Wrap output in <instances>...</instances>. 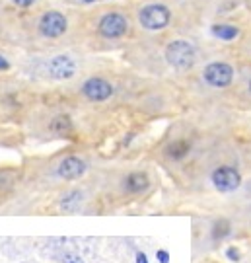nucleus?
Here are the masks:
<instances>
[{
    "instance_id": "1",
    "label": "nucleus",
    "mask_w": 251,
    "mask_h": 263,
    "mask_svg": "<svg viewBox=\"0 0 251 263\" xmlns=\"http://www.w3.org/2000/svg\"><path fill=\"white\" fill-rule=\"evenodd\" d=\"M166 61L179 70L191 68L197 61V51L185 39H175L166 47Z\"/></svg>"
},
{
    "instance_id": "2",
    "label": "nucleus",
    "mask_w": 251,
    "mask_h": 263,
    "mask_svg": "<svg viewBox=\"0 0 251 263\" xmlns=\"http://www.w3.org/2000/svg\"><path fill=\"white\" fill-rule=\"evenodd\" d=\"M170 20H172V12L164 4H148L139 14V22L142 24V28L152 30V32L164 30L170 24Z\"/></svg>"
},
{
    "instance_id": "3",
    "label": "nucleus",
    "mask_w": 251,
    "mask_h": 263,
    "mask_svg": "<svg viewBox=\"0 0 251 263\" xmlns=\"http://www.w3.org/2000/svg\"><path fill=\"white\" fill-rule=\"evenodd\" d=\"M97 30H99V33H101L103 37H107V39H119V37H123L127 33V30H129V22H127V18L123 16V14L109 12V14H105V16L99 20Z\"/></svg>"
},
{
    "instance_id": "4",
    "label": "nucleus",
    "mask_w": 251,
    "mask_h": 263,
    "mask_svg": "<svg viewBox=\"0 0 251 263\" xmlns=\"http://www.w3.org/2000/svg\"><path fill=\"white\" fill-rule=\"evenodd\" d=\"M204 80L214 88H226L234 80V68L228 63H210L203 72Z\"/></svg>"
},
{
    "instance_id": "5",
    "label": "nucleus",
    "mask_w": 251,
    "mask_h": 263,
    "mask_svg": "<svg viewBox=\"0 0 251 263\" xmlns=\"http://www.w3.org/2000/svg\"><path fill=\"white\" fill-rule=\"evenodd\" d=\"M68 28V22L64 14L57 12V10H51V12H45L41 20H39V33L45 35V37H51V39H57L61 37Z\"/></svg>"
},
{
    "instance_id": "6",
    "label": "nucleus",
    "mask_w": 251,
    "mask_h": 263,
    "mask_svg": "<svg viewBox=\"0 0 251 263\" xmlns=\"http://www.w3.org/2000/svg\"><path fill=\"white\" fill-rule=\"evenodd\" d=\"M210 180L214 183V187L220 191H234L241 185V176L239 172L232 166H220L212 172Z\"/></svg>"
},
{
    "instance_id": "7",
    "label": "nucleus",
    "mask_w": 251,
    "mask_h": 263,
    "mask_svg": "<svg viewBox=\"0 0 251 263\" xmlns=\"http://www.w3.org/2000/svg\"><path fill=\"white\" fill-rule=\"evenodd\" d=\"M47 70H49V76L55 78V80H68V78H72L74 72H76V63H74V59L68 57V55H57V57H53V59L49 61Z\"/></svg>"
},
{
    "instance_id": "8",
    "label": "nucleus",
    "mask_w": 251,
    "mask_h": 263,
    "mask_svg": "<svg viewBox=\"0 0 251 263\" xmlns=\"http://www.w3.org/2000/svg\"><path fill=\"white\" fill-rule=\"evenodd\" d=\"M82 94L90 101H105L113 96V86L103 78H90L82 86Z\"/></svg>"
},
{
    "instance_id": "9",
    "label": "nucleus",
    "mask_w": 251,
    "mask_h": 263,
    "mask_svg": "<svg viewBox=\"0 0 251 263\" xmlns=\"http://www.w3.org/2000/svg\"><path fill=\"white\" fill-rule=\"evenodd\" d=\"M57 172L63 180H78L86 174V162L78 156H68L59 164Z\"/></svg>"
},
{
    "instance_id": "10",
    "label": "nucleus",
    "mask_w": 251,
    "mask_h": 263,
    "mask_svg": "<svg viewBox=\"0 0 251 263\" xmlns=\"http://www.w3.org/2000/svg\"><path fill=\"white\" fill-rule=\"evenodd\" d=\"M148 185H150V180L144 172H133L125 180V187L129 193H142L148 189Z\"/></svg>"
},
{
    "instance_id": "11",
    "label": "nucleus",
    "mask_w": 251,
    "mask_h": 263,
    "mask_svg": "<svg viewBox=\"0 0 251 263\" xmlns=\"http://www.w3.org/2000/svg\"><path fill=\"white\" fill-rule=\"evenodd\" d=\"M212 35L218 37V39H224V41H232L239 35V30L235 26H228V24H216L212 26Z\"/></svg>"
},
{
    "instance_id": "12",
    "label": "nucleus",
    "mask_w": 251,
    "mask_h": 263,
    "mask_svg": "<svg viewBox=\"0 0 251 263\" xmlns=\"http://www.w3.org/2000/svg\"><path fill=\"white\" fill-rule=\"evenodd\" d=\"M51 131L61 135V137H66L72 133V121L68 115H59L51 121Z\"/></svg>"
},
{
    "instance_id": "13",
    "label": "nucleus",
    "mask_w": 251,
    "mask_h": 263,
    "mask_svg": "<svg viewBox=\"0 0 251 263\" xmlns=\"http://www.w3.org/2000/svg\"><path fill=\"white\" fill-rule=\"evenodd\" d=\"M191 150V145H189L187 141H175L172 143L170 147H168V156L173 158V160H181V158H185L187 156V152Z\"/></svg>"
},
{
    "instance_id": "14",
    "label": "nucleus",
    "mask_w": 251,
    "mask_h": 263,
    "mask_svg": "<svg viewBox=\"0 0 251 263\" xmlns=\"http://www.w3.org/2000/svg\"><path fill=\"white\" fill-rule=\"evenodd\" d=\"M80 203H82V193H80V191H68V193L61 199V207H63L64 211H68V213L76 211L80 207Z\"/></svg>"
},
{
    "instance_id": "15",
    "label": "nucleus",
    "mask_w": 251,
    "mask_h": 263,
    "mask_svg": "<svg viewBox=\"0 0 251 263\" xmlns=\"http://www.w3.org/2000/svg\"><path fill=\"white\" fill-rule=\"evenodd\" d=\"M230 222L226 220V218H220L214 222V226H212V238L214 240H222V238H226L228 234H230Z\"/></svg>"
},
{
    "instance_id": "16",
    "label": "nucleus",
    "mask_w": 251,
    "mask_h": 263,
    "mask_svg": "<svg viewBox=\"0 0 251 263\" xmlns=\"http://www.w3.org/2000/svg\"><path fill=\"white\" fill-rule=\"evenodd\" d=\"M63 263H84V259L80 257L78 253H72V251H68V253H64V255H63Z\"/></svg>"
},
{
    "instance_id": "17",
    "label": "nucleus",
    "mask_w": 251,
    "mask_h": 263,
    "mask_svg": "<svg viewBox=\"0 0 251 263\" xmlns=\"http://www.w3.org/2000/svg\"><path fill=\"white\" fill-rule=\"evenodd\" d=\"M226 255H228V259H230V261H234V263H237L239 259H241V253H239L235 247H228Z\"/></svg>"
},
{
    "instance_id": "18",
    "label": "nucleus",
    "mask_w": 251,
    "mask_h": 263,
    "mask_svg": "<svg viewBox=\"0 0 251 263\" xmlns=\"http://www.w3.org/2000/svg\"><path fill=\"white\" fill-rule=\"evenodd\" d=\"M156 257L160 263H170V253L166 249H158L156 251Z\"/></svg>"
},
{
    "instance_id": "19",
    "label": "nucleus",
    "mask_w": 251,
    "mask_h": 263,
    "mask_svg": "<svg viewBox=\"0 0 251 263\" xmlns=\"http://www.w3.org/2000/svg\"><path fill=\"white\" fill-rule=\"evenodd\" d=\"M16 6H20V8H28V6H32L35 0H12Z\"/></svg>"
},
{
    "instance_id": "20",
    "label": "nucleus",
    "mask_w": 251,
    "mask_h": 263,
    "mask_svg": "<svg viewBox=\"0 0 251 263\" xmlns=\"http://www.w3.org/2000/svg\"><path fill=\"white\" fill-rule=\"evenodd\" d=\"M8 68H10V63L0 55V70H8Z\"/></svg>"
},
{
    "instance_id": "21",
    "label": "nucleus",
    "mask_w": 251,
    "mask_h": 263,
    "mask_svg": "<svg viewBox=\"0 0 251 263\" xmlns=\"http://www.w3.org/2000/svg\"><path fill=\"white\" fill-rule=\"evenodd\" d=\"M137 263H148V257H146V253L139 251V253H137Z\"/></svg>"
},
{
    "instance_id": "22",
    "label": "nucleus",
    "mask_w": 251,
    "mask_h": 263,
    "mask_svg": "<svg viewBox=\"0 0 251 263\" xmlns=\"http://www.w3.org/2000/svg\"><path fill=\"white\" fill-rule=\"evenodd\" d=\"M84 2H88V4H90V2H95V0H84Z\"/></svg>"
},
{
    "instance_id": "23",
    "label": "nucleus",
    "mask_w": 251,
    "mask_h": 263,
    "mask_svg": "<svg viewBox=\"0 0 251 263\" xmlns=\"http://www.w3.org/2000/svg\"><path fill=\"white\" fill-rule=\"evenodd\" d=\"M249 92H251V82H249Z\"/></svg>"
},
{
    "instance_id": "24",
    "label": "nucleus",
    "mask_w": 251,
    "mask_h": 263,
    "mask_svg": "<svg viewBox=\"0 0 251 263\" xmlns=\"http://www.w3.org/2000/svg\"><path fill=\"white\" fill-rule=\"evenodd\" d=\"M249 191H251V183H249Z\"/></svg>"
}]
</instances>
